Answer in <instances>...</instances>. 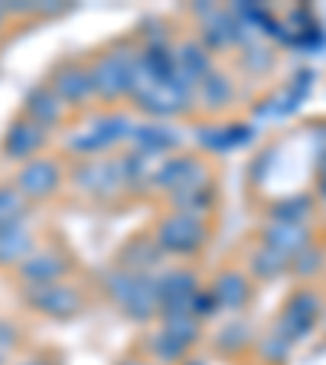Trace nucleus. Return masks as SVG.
Listing matches in <instances>:
<instances>
[{
	"label": "nucleus",
	"instance_id": "nucleus-1",
	"mask_svg": "<svg viewBox=\"0 0 326 365\" xmlns=\"http://www.w3.org/2000/svg\"><path fill=\"white\" fill-rule=\"evenodd\" d=\"M268 242H271V248H277L284 255V251H297L300 248V245H304V232H300V228H290V225H281L277 228V232H271V238H268Z\"/></svg>",
	"mask_w": 326,
	"mask_h": 365
}]
</instances>
